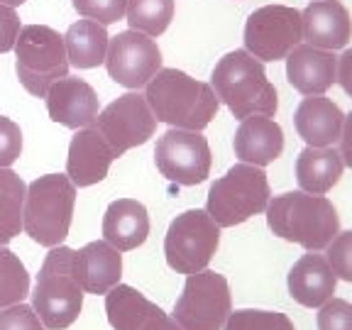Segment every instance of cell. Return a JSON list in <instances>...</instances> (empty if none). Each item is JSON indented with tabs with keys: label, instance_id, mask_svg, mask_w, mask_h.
<instances>
[{
	"label": "cell",
	"instance_id": "30",
	"mask_svg": "<svg viewBox=\"0 0 352 330\" xmlns=\"http://www.w3.org/2000/svg\"><path fill=\"white\" fill-rule=\"evenodd\" d=\"M72 6L81 17L96 20L108 28L125 17L127 0H72Z\"/></svg>",
	"mask_w": 352,
	"mask_h": 330
},
{
	"label": "cell",
	"instance_id": "17",
	"mask_svg": "<svg viewBox=\"0 0 352 330\" xmlns=\"http://www.w3.org/2000/svg\"><path fill=\"white\" fill-rule=\"evenodd\" d=\"M303 42L325 52L347 47L352 37V17L338 0H314L301 12Z\"/></svg>",
	"mask_w": 352,
	"mask_h": 330
},
{
	"label": "cell",
	"instance_id": "23",
	"mask_svg": "<svg viewBox=\"0 0 352 330\" xmlns=\"http://www.w3.org/2000/svg\"><path fill=\"white\" fill-rule=\"evenodd\" d=\"M149 235V215L135 198H118L103 215V240L118 252H130L144 245Z\"/></svg>",
	"mask_w": 352,
	"mask_h": 330
},
{
	"label": "cell",
	"instance_id": "6",
	"mask_svg": "<svg viewBox=\"0 0 352 330\" xmlns=\"http://www.w3.org/2000/svg\"><path fill=\"white\" fill-rule=\"evenodd\" d=\"M15 72L28 94L44 98L59 78L69 76L64 34L50 25H25L15 39Z\"/></svg>",
	"mask_w": 352,
	"mask_h": 330
},
{
	"label": "cell",
	"instance_id": "36",
	"mask_svg": "<svg viewBox=\"0 0 352 330\" xmlns=\"http://www.w3.org/2000/svg\"><path fill=\"white\" fill-rule=\"evenodd\" d=\"M338 83L347 96H352V50H345L338 56Z\"/></svg>",
	"mask_w": 352,
	"mask_h": 330
},
{
	"label": "cell",
	"instance_id": "11",
	"mask_svg": "<svg viewBox=\"0 0 352 330\" xmlns=\"http://www.w3.org/2000/svg\"><path fill=\"white\" fill-rule=\"evenodd\" d=\"M154 162L162 176H166L169 182L182 186H198L208 179L213 157L208 140L201 132L171 127L157 140Z\"/></svg>",
	"mask_w": 352,
	"mask_h": 330
},
{
	"label": "cell",
	"instance_id": "3",
	"mask_svg": "<svg viewBox=\"0 0 352 330\" xmlns=\"http://www.w3.org/2000/svg\"><path fill=\"white\" fill-rule=\"evenodd\" d=\"M210 88L237 120H245L250 116L272 118L279 108L274 83L267 78L262 61L254 59L248 50L228 52L215 64L210 74Z\"/></svg>",
	"mask_w": 352,
	"mask_h": 330
},
{
	"label": "cell",
	"instance_id": "22",
	"mask_svg": "<svg viewBox=\"0 0 352 330\" xmlns=\"http://www.w3.org/2000/svg\"><path fill=\"white\" fill-rule=\"evenodd\" d=\"M342 110L325 96H306L296 108L294 125L308 147H333L342 132Z\"/></svg>",
	"mask_w": 352,
	"mask_h": 330
},
{
	"label": "cell",
	"instance_id": "9",
	"mask_svg": "<svg viewBox=\"0 0 352 330\" xmlns=\"http://www.w3.org/2000/svg\"><path fill=\"white\" fill-rule=\"evenodd\" d=\"M232 311L230 284L218 272H196L186 276L184 292L171 318L182 330H220Z\"/></svg>",
	"mask_w": 352,
	"mask_h": 330
},
{
	"label": "cell",
	"instance_id": "2",
	"mask_svg": "<svg viewBox=\"0 0 352 330\" xmlns=\"http://www.w3.org/2000/svg\"><path fill=\"white\" fill-rule=\"evenodd\" d=\"M264 213L267 226L276 237L296 242L308 252L325 250L340 232L338 210L325 196H314L306 191L281 193L270 198Z\"/></svg>",
	"mask_w": 352,
	"mask_h": 330
},
{
	"label": "cell",
	"instance_id": "15",
	"mask_svg": "<svg viewBox=\"0 0 352 330\" xmlns=\"http://www.w3.org/2000/svg\"><path fill=\"white\" fill-rule=\"evenodd\" d=\"M44 100H47V113L52 120L64 127H72V130L91 127L100 113L98 94L83 78H59L47 91Z\"/></svg>",
	"mask_w": 352,
	"mask_h": 330
},
{
	"label": "cell",
	"instance_id": "29",
	"mask_svg": "<svg viewBox=\"0 0 352 330\" xmlns=\"http://www.w3.org/2000/svg\"><path fill=\"white\" fill-rule=\"evenodd\" d=\"M226 330H296L289 316L279 311H254V308H242L228 316Z\"/></svg>",
	"mask_w": 352,
	"mask_h": 330
},
{
	"label": "cell",
	"instance_id": "16",
	"mask_svg": "<svg viewBox=\"0 0 352 330\" xmlns=\"http://www.w3.org/2000/svg\"><path fill=\"white\" fill-rule=\"evenodd\" d=\"M116 152L110 149L105 138L91 127H81L72 138L69 157H66V176L72 179L74 186H94L108 176L110 166L116 162Z\"/></svg>",
	"mask_w": 352,
	"mask_h": 330
},
{
	"label": "cell",
	"instance_id": "38",
	"mask_svg": "<svg viewBox=\"0 0 352 330\" xmlns=\"http://www.w3.org/2000/svg\"><path fill=\"white\" fill-rule=\"evenodd\" d=\"M3 6H10V8H17V6H25L28 0H0Z\"/></svg>",
	"mask_w": 352,
	"mask_h": 330
},
{
	"label": "cell",
	"instance_id": "19",
	"mask_svg": "<svg viewBox=\"0 0 352 330\" xmlns=\"http://www.w3.org/2000/svg\"><path fill=\"white\" fill-rule=\"evenodd\" d=\"M286 78L303 96H323L338 81V56L311 44H298L286 56Z\"/></svg>",
	"mask_w": 352,
	"mask_h": 330
},
{
	"label": "cell",
	"instance_id": "24",
	"mask_svg": "<svg viewBox=\"0 0 352 330\" xmlns=\"http://www.w3.org/2000/svg\"><path fill=\"white\" fill-rule=\"evenodd\" d=\"M342 157L336 147H306L296 160V182L301 191L325 196L340 182Z\"/></svg>",
	"mask_w": 352,
	"mask_h": 330
},
{
	"label": "cell",
	"instance_id": "28",
	"mask_svg": "<svg viewBox=\"0 0 352 330\" xmlns=\"http://www.w3.org/2000/svg\"><path fill=\"white\" fill-rule=\"evenodd\" d=\"M30 294V274L15 252L0 248V308L22 303Z\"/></svg>",
	"mask_w": 352,
	"mask_h": 330
},
{
	"label": "cell",
	"instance_id": "18",
	"mask_svg": "<svg viewBox=\"0 0 352 330\" xmlns=\"http://www.w3.org/2000/svg\"><path fill=\"white\" fill-rule=\"evenodd\" d=\"M74 276L83 294L105 296L113 286L120 284L122 254L110 242L96 240L74 252Z\"/></svg>",
	"mask_w": 352,
	"mask_h": 330
},
{
	"label": "cell",
	"instance_id": "33",
	"mask_svg": "<svg viewBox=\"0 0 352 330\" xmlns=\"http://www.w3.org/2000/svg\"><path fill=\"white\" fill-rule=\"evenodd\" d=\"M0 330H44V323L28 303L0 308Z\"/></svg>",
	"mask_w": 352,
	"mask_h": 330
},
{
	"label": "cell",
	"instance_id": "5",
	"mask_svg": "<svg viewBox=\"0 0 352 330\" xmlns=\"http://www.w3.org/2000/svg\"><path fill=\"white\" fill-rule=\"evenodd\" d=\"M32 308L47 330H64L83 308V289L74 276V250L56 245L44 257L32 294Z\"/></svg>",
	"mask_w": 352,
	"mask_h": 330
},
{
	"label": "cell",
	"instance_id": "35",
	"mask_svg": "<svg viewBox=\"0 0 352 330\" xmlns=\"http://www.w3.org/2000/svg\"><path fill=\"white\" fill-rule=\"evenodd\" d=\"M20 15H17L15 8L3 6L0 3V54H6L15 47V39L20 34Z\"/></svg>",
	"mask_w": 352,
	"mask_h": 330
},
{
	"label": "cell",
	"instance_id": "13",
	"mask_svg": "<svg viewBox=\"0 0 352 330\" xmlns=\"http://www.w3.org/2000/svg\"><path fill=\"white\" fill-rule=\"evenodd\" d=\"M103 64L113 81L130 91H138L147 86L149 78L162 69V50L147 34L125 30L110 39Z\"/></svg>",
	"mask_w": 352,
	"mask_h": 330
},
{
	"label": "cell",
	"instance_id": "21",
	"mask_svg": "<svg viewBox=\"0 0 352 330\" xmlns=\"http://www.w3.org/2000/svg\"><path fill=\"white\" fill-rule=\"evenodd\" d=\"M338 276L323 254H303L289 272V294L306 308H320L333 298Z\"/></svg>",
	"mask_w": 352,
	"mask_h": 330
},
{
	"label": "cell",
	"instance_id": "26",
	"mask_svg": "<svg viewBox=\"0 0 352 330\" xmlns=\"http://www.w3.org/2000/svg\"><path fill=\"white\" fill-rule=\"evenodd\" d=\"M28 186L10 166H0V248L22 230V208H25Z\"/></svg>",
	"mask_w": 352,
	"mask_h": 330
},
{
	"label": "cell",
	"instance_id": "1",
	"mask_svg": "<svg viewBox=\"0 0 352 330\" xmlns=\"http://www.w3.org/2000/svg\"><path fill=\"white\" fill-rule=\"evenodd\" d=\"M144 88V100L157 122L169 127L201 132L218 116L220 100L210 83L198 81L186 72L160 69Z\"/></svg>",
	"mask_w": 352,
	"mask_h": 330
},
{
	"label": "cell",
	"instance_id": "34",
	"mask_svg": "<svg viewBox=\"0 0 352 330\" xmlns=\"http://www.w3.org/2000/svg\"><path fill=\"white\" fill-rule=\"evenodd\" d=\"M22 154V130L15 120L0 116V166H12Z\"/></svg>",
	"mask_w": 352,
	"mask_h": 330
},
{
	"label": "cell",
	"instance_id": "12",
	"mask_svg": "<svg viewBox=\"0 0 352 330\" xmlns=\"http://www.w3.org/2000/svg\"><path fill=\"white\" fill-rule=\"evenodd\" d=\"M94 127L105 138L116 157H122L130 149L149 142V138L157 130V118L144 96L125 94L100 110Z\"/></svg>",
	"mask_w": 352,
	"mask_h": 330
},
{
	"label": "cell",
	"instance_id": "31",
	"mask_svg": "<svg viewBox=\"0 0 352 330\" xmlns=\"http://www.w3.org/2000/svg\"><path fill=\"white\" fill-rule=\"evenodd\" d=\"M325 250H328L325 259H328V264L333 267L338 279H345L352 284V230L338 232Z\"/></svg>",
	"mask_w": 352,
	"mask_h": 330
},
{
	"label": "cell",
	"instance_id": "37",
	"mask_svg": "<svg viewBox=\"0 0 352 330\" xmlns=\"http://www.w3.org/2000/svg\"><path fill=\"white\" fill-rule=\"evenodd\" d=\"M340 157H342V164L350 166L352 169V113L350 116H345V120H342V132H340Z\"/></svg>",
	"mask_w": 352,
	"mask_h": 330
},
{
	"label": "cell",
	"instance_id": "32",
	"mask_svg": "<svg viewBox=\"0 0 352 330\" xmlns=\"http://www.w3.org/2000/svg\"><path fill=\"white\" fill-rule=\"evenodd\" d=\"M318 330H352V303L330 298L318 311Z\"/></svg>",
	"mask_w": 352,
	"mask_h": 330
},
{
	"label": "cell",
	"instance_id": "27",
	"mask_svg": "<svg viewBox=\"0 0 352 330\" xmlns=\"http://www.w3.org/2000/svg\"><path fill=\"white\" fill-rule=\"evenodd\" d=\"M125 20L130 30L160 37L174 20V0H127Z\"/></svg>",
	"mask_w": 352,
	"mask_h": 330
},
{
	"label": "cell",
	"instance_id": "10",
	"mask_svg": "<svg viewBox=\"0 0 352 330\" xmlns=\"http://www.w3.org/2000/svg\"><path fill=\"white\" fill-rule=\"evenodd\" d=\"M303 42L301 12L289 6H264L245 22V50L259 61H281Z\"/></svg>",
	"mask_w": 352,
	"mask_h": 330
},
{
	"label": "cell",
	"instance_id": "20",
	"mask_svg": "<svg viewBox=\"0 0 352 330\" xmlns=\"http://www.w3.org/2000/svg\"><path fill=\"white\" fill-rule=\"evenodd\" d=\"M235 154L242 164L267 166L281 157L284 149V132L279 122L270 116H250L240 122L235 132Z\"/></svg>",
	"mask_w": 352,
	"mask_h": 330
},
{
	"label": "cell",
	"instance_id": "25",
	"mask_svg": "<svg viewBox=\"0 0 352 330\" xmlns=\"http://www.w3.org/2000/svg\"><path fill=\"white\" fill-rule=\"evenodd\" d=\"M66 44V56H69V66L76 69H94L105 61V52H108V30L105 25L96 20H78L64 34Z\"/></svg>",
	"mask_w": 352,
	"mask_h": 330
},
{
	"label": "cell",
	"instance_id": "4",
	"mask_svg": "<svg viewBox=\"0 0 352 330\" xmlns=\"http://www.w3.org/2000/svg\"><path fill=\"white\" fill-rule=\"evenodd\" d=\"M76 186L66 174H47L34 179L25 193L22 230L42 248H56L66 240L74 220Z\"/></svg>",
	"mask_w": 352,
	"mask_h": 330
},
{
	"label": "cell",
	"instance_id": "14",
	"mask_svg": "<svg viewBox=\"0 0 352 330\" xmlns=\"http://www.w3.org/2000/svg\"><path fill=\"white\" fill-rule=\"evenodd\" d=\"M105 314L113 330H182L169 314L127 284L105 294Z\"/></svg>",
	"mask_w": 352,
	"mask_h": 330
},
{
	"label": "cell",
	"instance_id": "8",
	"mask_svg": "<svg viewBox=\"0 0 352 330\" xmlns=\"http://www.w3.org/2000/svg\"><path fill=\"white\" fill-rule=\"evenodd\" d=\"M220 245V228L206 210H184L171 220L164 237L166 264L179 274H196L208 267Z\"/></svg>",
	"mask_w": 352,
	"mask_h": 330
},
{
	"label": "cell",
	"instance_id": "7",
	"mask_svg": "<svg viewBox=\"0 0 352 330\" xmlns=\"http://www.w3.org/2000/svg\"><path fill=\"white\" fill-rule=\"evenodd\" d=\"M272 198L270 179L262 166L235 164L210 184L206 213L218 228H235L262 213Z\"/></svg>",
	"mask_w": 352,
	"mask_h": 330
}]
</instances>
